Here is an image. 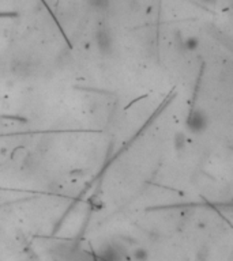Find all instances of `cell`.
Wrapping results in <instances>:
<instances>
[{
  "mask_svg": "<svg viewBox=\"0 0 233 261\" xmlns=\"http://www.w3.org/2000/svg\"><path fill=\"white\" fill-rule=\"evenodd\" d=\"M90 4L96 8H104L108 4V0H90Z\"/></svg>",
  "mask_w": 233,
  "mask_h": 261,
  "instance_id": "1",
  "label": "cell"
},
{
  "mask_svg": "<svg viewBox=\"0 0 233 261\" xmlns=\"http://www.w3.org/2000/svg\"><path fill=\"white\" fill-rule=\"evenodd\" d=\"M200 2H203V3H207V4H212V3H216L217 0H200Z\"/></svg>",
  "mask_w": 233,
  "mask_h": 261,
  "instance_id": "2",
  "label": "cell"
}]
</instances>
